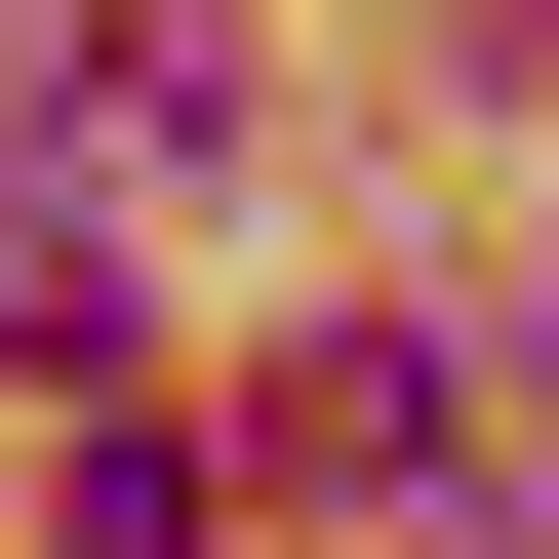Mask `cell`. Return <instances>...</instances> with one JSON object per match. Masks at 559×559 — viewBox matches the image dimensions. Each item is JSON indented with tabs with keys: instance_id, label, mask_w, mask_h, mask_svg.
Wrapping results in <instances>:
<instances>
[{
	"instance_id": "obj_1",
	"label": "cell",
	"mask_w": 559,
	"mask_h": 559,
	"mask_svg": "<svg viewBox=\"0 0 559 559\" xmlns=\"http://www.w3.org/2000/svg\"><path fill=\"white\" fill-rule=\"evenodd\" d=\"M240 479H320V520H440V479H479V360H440V320H320V360L240 400Z\"/></svg>"
},
{
	"instance_id": "obj_2",
	"label": "cell",
	"mask_w": 559,
	"mask_h": 559,
	"mask_svg": "<svg viewBox=\"0 0 559 559\" xmlns=\"http://www.w3.org/2000/svg\"><path fill=\"white\" fill-rule=\"evenodd\" d=\"M240 120H280V81L200 40V0H120V40H81V200H240Z\"/></svg>"
},
{
	"instance_id": "obj_4",
	"label": "cell",
	"mask_w": 559,
	"mask_h": 559,
	"mask_svg": "<svg viewBox=\"0 0 559 559\" xmlns=\"http://www.w3.org/2000/svg\"><path fill=\"white\" fill-rule=\"evenodd\" d=\"M479 559H559V479H479Z\"/></svg>"
},
{
	"instance_id": "obj_3",
	"label": "cell",
	"mask_w": 559,
	"mask_h": 559,
	"mask_svg": "<svg viewBox=\"0 0 559 559\" xmlns=\"http://www.w3.org/2000/svg\"><path fill=\"white\" fill-rule=\"evenodd\" d=\"M81 559H200V440H81Z\"/></svg>"
}]
</instances>
